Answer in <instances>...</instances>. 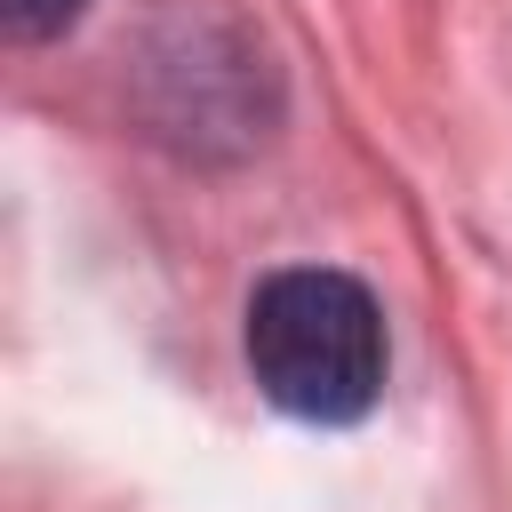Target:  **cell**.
I'll list each match as a JSON object with an SVG mask.
<instances>
[{
    "label": "cell",
    "mask_w": 512,
    "mask_h": 512,
    "mask_svg": "<svg viewBox=\"0 0 512 512\" xmlns=\"http://www.w3.org/2000/svg\"><path fill=\"white\" fill-rule=\"evenodd\" d=\"M80 8H88V0H0V16H8L16 40H48V32H64Z\"/></svg>",
    "instance_id": "obj_2"
},
{
    "label": "cell",
    "mask_w": 512,
    "mask_h": 512,
    "mask_svg": "<svg viewBox=\"0 0 512 512\" xmlns=\"http://www.w3.org/2000/svg\"><path fill=\"white\" fill-rule=\"evenodd\" d=\"M248 376L280 416L360 424L384 392V312L352 272L288 264L248 296Z\"/></svg>",
    "instance_id": "obj_1"
}]
</instances>
